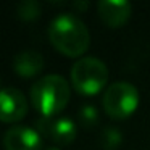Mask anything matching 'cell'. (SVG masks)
<instances>
[{
  "mask_svg": "<svg viewBox=\"0 0 150 150\" xmlns=\"http://www.w3.org/2000/svg\"><path fill=\"white\" fill-rule=\"evenodd\" d=\"M49 39L60 53L69 58L82 57L91 45L87 26L73 13H60L50 21Z\"/></svg>",
  "mask_w": 150,
  "mask_h": 150,
  "instance_id": "6da1fadb",
  "label": "cell"
},
{
  "mask_svg": "<svg viewBox=\"0 0 150 150\" xmlns=\"http://www.w3.org/2000/svg\"><path fill=\"white\" fill-rule=\"evenodd\" d=\"M71 98L69 82L60 74H47L31 87V103L44 118L58 115Z\"/></svg>",
  "mask_w": 150,
  "mask_h": 150,
  "instance_id": "7a4b0ae2",
  "label": "cell"
},
{
  "mask_svg": "<svg viewBox=\"0 0 150 150\" xmlns=\"http://www.w3.org/2000/svg\"><path fill=\"white\" fill-rule=\"evenodd\" d=\"M107 82L108 68L100 58L82 57L71 66V84L82 95L98 94Z\"/></svg>",
  "mask_w": 150,
  "mask_h": 150,
  "instance_id": "3957f363",
  "label": "cell"
},
{
  "mask_svg": "<svg viewBox=\"0 0 150 150\" xmlns=\"http://www.w3.org/2000/svg\"><path fill=\"white\" fill-rule=\"evenodd\" d=\"M105 113L113 120H126L139 105V92L137 87L131 82L118 81L110 84L103 92L102 97Z\"/></svg>",
  "mask_w": 150,
  "mask_h": 150,
  "instance_id": "277c9868",
  "label": "cell"
},
{
  "mask_svg": "<svg viewBox=\"0 0 150 150\" xmlns=\"http://www.w3.org/2000/svg\"><path fill=\"white\" fill-rule=\"evenodd\" d=\"M29 103L21 91L15 87H5L0 91V121L18 123L28 115Z\"/></svg>",
  "mask_w": 150,
  "mask_h": 150,
  "instance_id": "5b68a950",
  "label": "cell"
},
{
  "mask_svg": "<svg viewBox=\"0 0 150 150\" xmlns=\"http://www.w3.org/2000/svg\"><path fill=\"white\" fill-rule=\"evenodd\" d=\"M5 150H42V136L29 126H13L4 134Z\"/></svg>",
  "mask_w": 150,
  "mask_h": 150,
  "instance_id": "8992f818",
  "label": "cell"
},
{
  "mask_svg": "<svg viewBox=\"0 0 150 150\" xmlns=\"http://www.w3.org/2000/svg\"><path fill=\"white\" fill-rule=\"evenodd\" d=\"M40 131L50 137L53 142L58 145H69L73 140L76 139V124L69 118H57V120H50V118H40L37 121Z\"/></svg>",
  "mask_w": 150,
  "mask_h": 150,
  "instance_id": "52a82bcc",
  "label": "cell"
},
{
  "mask_svg": "<svg viewBox=\"0 0 150 150\" xmlns=\"http://www.w3.org/2000/svg\"><path fill=\"white\" fill-rule=\"evenodd\" d=\"M97 11L108 28H121L132 15V5L126 0H102L97 4Z\"/></svg>",
  "mask_w": 150,
  "mask_h": 150,
  "instance_id": "ba28073f",
  "label": "cell"
},
{
  "mask_svg": "<svg viewBox=\"0 0 150 150\" xmlns=\"http://www.w3.org/2000/svg\"><path fill=\"white\" fill-rule=\"evenodd\" d=\"M44 57L36 50H23L13 58V69L23 78H33L44 69Z\"/></svg>",
  "mask_w": 150,
  "mask_h": 150,
  "instance_id": "9c48e42d",
  "label": "cell"
},
{
  "mask_svg": "<svg viewBox=\"0 0 150 150\" xmlns=\"http://www.w3.org/2000/svg\"><path fill=\"white\" fill-rule=\"evenodd\" d=\"M123 142V134L118 131V127H105L100 136V144L105 150H116Z\"/></svg>",
  "mask_w": 150,
  "mask_h": 150,
  "instance_id": "30bf717a",
  "label": "cell"
},
{
  "mask_svg": "<svg viewBox=\"0 0 150 150\" xmlns=\"http://www.w3.org/2000/svg\"><path fill=\"white\" fill-rule=\"evenodd\" d=\"M78 121L82 127L86 129H92L95 124L98 123V110L94 105H82L78 110Z\"/></svg>",
  "mask_w": 150,
  "mask_h": 150,
  "instance_id": "8fae6325",
  "label": "cell"
},
{
  "mask_svg": "<svg viewBox=\"0 0 150 150\" xmlns=\"http://www.w3.org/2000/svg\"><path fill=\"white\" fill-rule=\"evenodd\" d=\"M18 16L24 21H33L36 20L37 16L40 15V5L37 4L36 0H24L18 5L16 8Z\"/></svg>",
  "mask_w": 150,
  "mask_h": 150,
  "instance_id": "7c38bea8",
  "label": "cell"
},
{
  "mask_svg": "<svg viewBox=\"0 0 150 150\" xmlns=\"http://www.w3.org/2000/svg\"><path fill=\"white\" fill-rule=\"evenodd\" d=\"M73 5H74V7H79V8H82V10H86V8L89 7V4H87V2H82V4H81V2H74Z\"/></svg>",
  "mask_w": 150,
  "mask_h": 150,
  "instance_id": "4fadbf2b",
  "label": "cell"
},
{
  "mask_svg": "<svg viewBox=\"0 0 150 150\" xmlns=\"http://www.w3.org/2000/svg\"><path fill=\"white\" fill-rule=\"evenodd\" d=\"M45 150H60L58 147H49V149H45Z\"/></svg>",
  "mask_w": 150,
  "mask_h": 150,
  "instance_id": "5bb4252c",
  "label": "cell"
}]
</instances>
